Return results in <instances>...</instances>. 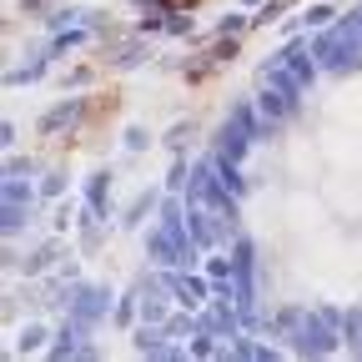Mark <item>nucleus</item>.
<instances>
[]
</instances>
